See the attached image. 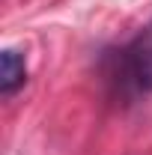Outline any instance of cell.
<instances>
[{"instance_id": "6da1fadb", "label": "cell", "mask_w": 152, "mask_h": 155, "mask_svg": "<svg viewBox=\"0 0 152 155\" xmlns=\"http://www.w3.org/2000/svg\"><path fill=\"white\" fill-rule=\"evenodd\" d=\"M122 72H125V81L137 93L152 90V21L122 51Z\"/></svg>"}, {"instance_id": "7a4b0ae2", "label": "cell", "mask_w": 152, "mask_h": 155, "mask_svg": "<svg viewBox=\"0 0 152 155\" xmlns=\"http://www.w3.org/2000/svg\"><path fill=\"white\" fill-rule=\"evenodd\" d=\"M24 81H27V63H24V57L18 51L6 48L0 54V93L9 98L18 87H24Z\"/></svg>"}]
</instances>
